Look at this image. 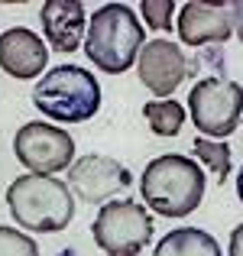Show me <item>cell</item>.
Listing matches in <instances>:
<instances>
[{
	"mask_svg": "<svg viewBox=\"0 0 243 256\" xmlns=\"http://www.w3.org/2000/svg\"><path fill=\"white\" fill-rule=\"evenodd\" d=\"M204 169L194 159L182 156V152H166V156L152 159L143 169L140 178V194L143 201L159 214V218H188L204 198Z\"/></svg>",
	"mask_w": 243,
	"mask_h": 256,
	"instance_id": "cell-1",
	"label": "cell"
},
{
	"mask_svg": "<svg viewBox=\"0 0 243 256\" xmlns=\"http://www.w3.org/2000/svg\"><path fill=\"white\" fill-rule=\"evenodd\" d=\"M143 117L150 124V130L156 136H178V130L185 126V107L178 100L166 98V100H150L143 107Z\"/></svg>",
	"mask_w": 243,
	"mask_h": 256,
	"instance_id": "cell-14",
	"label": "cell"
},
{
	"mask_svg": "<svg viewBox=\"0 0 243 256\" xmlns=\"http://www.w3.org/2000/svg\"><path fill=\"white\" fill-rule=\"evenodd\" d=\"M0 65H4V72L10 78L30 82V78L46 72L49 49H46V42L32 30L13 26V30H4V36H0Z\"/></svg>",
	"mask_w": 243,
	"mask_h": 256,
	"instance_id": "cell-10",
	"label": "cell"
},
{
	"mask_svg": "<svg viewBox=\"0 0 243 256\" xmlns=\"http://www.w3.org/2000/svg\"><path fill=\"white\" fill-rule=\"evenodd\" d=\"M0 256H39V246L30 234L16 227H0Z\"/></svg>",
	"mask_w": 243,
	"mask_h": 256,
	"instance_id": "cell-16",
	"label": "cell"
},
{
	"mask_svg": "<svg viewBox=\"0 0 243 256\" xmlns=\"http://www.w3.org/2000/svg\"><path fill=\"white\" fill-rule=\"evenodd\" d=\"M32 104L56 124H84L100 110V84L81 65H56L32 88Z\"/></svg>",
	"mask_w": 243,
	"mask_h": 256,
	"instance_id": "cell-4",
	"label": "cell"
},
{
	"mask_svg": "<svg viewBox=\"0 0 243 256\" xmlns=\"http://www.w3.org/2000/svg\"><path fill=\"white\" fill-rule=\"evenodd\" d=\"M227 253H230V256H243V224L234 227V234H230V246H227Z\"/></svg>",
	"mask_w": 243,
	"mask_h": 256,
	"instance_id": "cell-18",
	"label": "cell"
},
{
	"mask_svg": "<svg viewBox=\"0 0 243 256\" xmlns=\"http://www.w3.org/2000/svg\"><path fill=\"white\" fill-rule=\"evenodd\" d=\"M188 114L204 140H224L243 120V88L227 78H201L188 91Z\"/></svg>",
	"mask_w": 243,
	"mask_h": 256,
	"instance_id": "cell-6",
	"label": "cell"
},
{
	"mask_svg": "<svg viewBox=\"0 0 243 256\" xmlns=\"http://www.w3.org/2000/svg\"><path fill=\"white\" fill-rule=\"evenodd\" d=\"M146 46V32L140 26L133 6L126 4H104L88 23L84 56L91 65H98L107 75H124L140 58V49Z\"/></svg>",
	"mask_w": 243,
	"mask_h": 256,
	"instance_id": "cell-2",
	"label": "cell"
},
{
	"mask_svg": "<svg viewBox=\"0 0 243 256\" xmlns=\"http://www.w3.org/2000/svg\"><path fill=\"white\" fill-rule=\"evenodd\" d=\"M230 16H234V26H237V39L243 42V0L230 4Z\"/></svg>",
	"mask_w": 243,
	"mask_h": 256,
	"instance_id": "cell-19",
	"label": "cell"
},
{
	"mask_svg": "<svg viewBox=\"0 0 243 256\" xmlns=\"http://www.w3.org/2000/svg\"><path fill=\"white\" fill-rule=\"evenodd\" d=\"M126 188H130V172L110 156L88 152L68 166V192H75L88 204H107L114 201V194Z\"/></svg>",
	"mask_w": 243,
	"mask_h": 256,
	"instance_id": "cell-9",
	"label": "cell"
},
{
	"mask_svg": "<svg viewBox=\"0 0 243 256\" xmlns=\"http://www.w3.org/2000/svg\"><path fill=\"white\" fill-rule=\"evenodd\" d=\"M42 32L49 39V46L62 56L75 52L84 39V6L78 0H46L42 4Z\"/></svg>",
	"mask_w": 243,
	"mask_h": 256,
	"instance_id": "cell-12",
	"label": "cell"
},
{
	"mask_svg": "<svg viewBox=\"0 0 243 256\" xmlns=\"http://www.w3.org/2000/svg\"><path fill=\"white\" fill-rule=\"evenodd\" d=\"M194 72V62H188L178 42L172 39H150L140 49L136 58V75L140 82L156 94V100H166L172 91H178V84Z\"/></svg>",
	"mask_w": 243,
	"mask_h": 256,
	"instance_id": "cell-8",
	"label": "cell"
},
{
	"mask_svg": "<svg viewBox=\"0 0 243 256\" xmlns=\"http://www.w3.org/2000/svg\"><path fill=\"white\" fill-rule=\"evenodd\" d=\"M6 208L13 220L30 234L65 230L75 218V198L68 185L52 175H20L6 188Z\"/></svg>",
	"mask_w": 243,
	"mask_h": 256,
	"instance_id": "cell-3",
	"label": "cell"
},
{
	"mask_svg": "<svg viewBox=\"0 0 243 256\" xmlns=\"http://www.w3.org/2000/svg\"><path fill=\"white\" fill-rule=\"evenodd\" d=\"M94 244L107 256H136L152 240V218L140 201H107L91 224Z\"/></svg>",
	"mask_w": 243,
	"mask_h": 256,
	"instance_id": "cell-5",
	"label": "cell"
},
{
	"mask_svg": "<svg viewBox=\"0 0 243 256\" xmlns=\"http://www.w3.org/2000/svg\"><path fill=\"white\" fill-rule=\"evenodd\" d=\"M152 256H220V246L201 227H178L159 240Z\"/></svg>",
	"mask_w": 243,
	"mask_h": 256,
	"instance_id": "cell-13",
	"label": "cell"
},
{
	"mask_svg": "<svg viewBox=\"0 0 243 256\" xmlns=\"http://www.w3.org/2000/svg\"><path fill=\"white\" fill-rule=\"evenodd\" d=\"M178 36L185 39V46L227 42L234 36L230 4H185L178 10Z\"/></svg>",
	"mask_w": 243,
	"mask_h": 256,
	"instance_id": "cell-11",
	"label": "cell"
},
{
	"mask_svg": "<svg viewBox=\"0 0 243 256\" xmlns=\"http://www.w3.org/2000/svg\"><path fill=\"white\" fill-rule=\"evenodd\" d=\"M237 194H240V201H243V166H240V172H237Z\"/></svg>",
	"mask_w": 243,
	"mask_h": 256,
	"instance_id": "cell-20",
	"label": "cell"
},
{
	"mask_svg": "<svg viewBox=\"0 0 243 256\" xmlns=\"http://www.w3.org/2000/svg\"><path fill=\"white\" fill-rule=\"evenodd\" d=\"M13 152L30 169V175H52L56 178V172L68 169L75 162V140L56 124L32 120V124L16 130Z\"/></svg>",
	"mask_w": 243,
	"mask_h": 256,
	"instance_id": "cell-7",
	"label": "cell"
},
{
	"mask_svg": "<svg viewBox=\"0 0 243 256\" xmlns=\"http://www.w3.org/2000/svg\"><path fill=\"white\" fill-rule=\"evenodd\" d=\"M192 150H194V156L201 159V162L208 166V169H214V175H218L220 182L230 175V146L227 143H220V140H204V136H198L192 143Z\"/></svg>",
	"mask_w": 243,
	"mask_h": 256,
	"instance_id": "cell-15",
	"label": "cell"
},
{
	"mask_svg": "<svg viewBox=\"0 0 243 256\" xmlns=\"http://www.w3.org/2000/svg\"><path fill=\"white\" fill-rule=\"evenodd\" d=\"M140 13L146 16V23L159 32H168L172 30V13H175V4L168 0H143L140 4Z\"/></svg>",
	"mask_w": 243,
	"mask_h": 256,
	"instance_id": "cell-17",
	"label": "cell"
}]
</instances>
